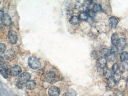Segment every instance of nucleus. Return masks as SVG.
I'll return each mask as SVG.
<instances>
[{"instance_id": "obj_7", "label": "nucleus", "mask_w": 128, "mask_h": 96, "mask_svg": "<svg viewBox=\"0 0 128 96\" xmlns=\"http://www.w3.org/2000/svg\"><path fill=\"white\" fill-rule=\"evenodd\" d=\"M97 66L101 69H104L107 65V60L104 57H100L97 61Z\"/></svg>"}, {"instance_id": "obj_28", "label": "nucleus", "mask_w": 128, "mask_h": 96, "mask_svg": "<svg viewBox=\"0 0 128 96\" xmlns=\"http://www.w3.org/2000/svg\"></svg>"}, {"instance_id": "obj_3", "label": "nucleus", "mask_w": 128, "mask_h": 96, "mask_svg": "<svg viewBox=\"0 0 128 96\" xmlns=\"http://www.w3.org/2000/svg\"><path fill=\"white\" fill-rule=\"evenodd\" d=\"M3 25L5 26H9L12 24V19L8 14H5L1 17Z\"/></svg>"}, {"instance_id": "obj_20", "label": "nucleus", "mask_w": 128, "mask_h": 96, "mask_svg": "<svg viewBox=\"0 0 128 96\" xmlns=\"http://www.w3.org/2000/svg\"><path fill=\"white\" fill-rule=\"evenodd\" d=\"M112 52L109 49L104 48L102 50V54L105 56L108 57L111 55Z\"/></svg>"}, {"instance_id": "obj_4", "label": "nucleus", "mask_w": 128, "mask_h": 96, "mask_svg": "<svg viewBox=\"0 0 128 96\" xmlns=\"http://www.w3.org/2000/svg\"><path fill=\"white\" fill-rule=\"evenodd\" d=\"M8 39L9 41L11 44H15L17 42V34L15 31L13 30H11L8 32Z\"/></svg>"}, {"instance_id": "obj_5", "label": "nucleus", "mask_w": 128, "mask_h": 96, "mask_svg": "<svg viewBox=\"0 0 128 96\" xmlns=\"http://www.w3.org/2000/svg\"><path fill=\"white\" fill-rule=\"evenodd\" d=\"M60 94V90L56 86H52L48 90V94L49 96H59Z\"/></svg>"}, {"instance_id": "obj_11", "label": "nucleus", "mask_w": 128, "mask_h": 96, "mask_svg": "<svg viewBox=\"0 0 128 96\" xmlns=\"http://www.w3.org/2000/svg\"><path fill=\"white\" fill-rule=\"evenodd\" d=\"M0 74L2 77L5 79H7L8 77V71L5 65L4 66L0 67Z\"/></svg>"}, {"instance_id": "obj_14", "label": "nucleus", "mask_w": 128, "mask_h": 96, "mask_svg": "<svg viewBox=\"0 0 128 96\" xmlns=\"http://www.w3.org/2000/svg\"><path fill=\"white\" fill-rule=\"evenodd\" d=\"M119 40L118 34L116 33L113 34L111 38V42L112 43V45L116 46Z\"/></svg>"}, {"instance_id": "obj_12", "label": "nucleus", "mask_w": 128, "mask_h": 96, "mask_svg": "<svg viewBox=\"0 0 128 96\" xmlns=\"http://www.w3.org/2000/svg\"><path fill=\"white\" fill-rule=\"evenodd\" d=\"M69 21H70V23L72 25H77L79 23L80 19L79 18V17L74 15V16H72L70 18Z\"/></svg>"}, {"instance_id": "obj_9", "label": "nucleus", "mask_w": 128, "mask_h": 96, "mask_svg": "<svg viewBox=\"0 0 128 96\" xmlns=\"http://www.w3.org/2000/svg\"><path fill=\"white\" fill-rule=\"evenodd\" d=\"M126 41L123 38H120L116 46V48L118 50L121 51L123 50L126 48Z\"/></svg>"}, {"instance_id": "obj_2", "label": "nucleus", "mask_w": 128, "mask_h": 96, "mask_svg": "<svg viewBox=\"0 0 128 96\" xmlns=\"http://www.w3.org/2000/svg\"><path fill=\"white\" fill-rule=\"evenodd\" d=\"M31 77V75L28 72L23 73L18 77V83L20 85L27 84L30 80Z\"/></svg>"}, {"instance_id": "obj_22", "label": "nucleus", "mask_w": 128, "mask_h": 96, "mask_svg": "<svg viewBox=\"0 0 128 96\" xmlns=\"http://www.w3.org/2000/svg\"><path fill=\"white\" fill-rule=\"evenodd\" d=\"M88 14L91 18H94L96 15V13L93 9H89L88 12Z\"/></svg>"}, {"instance_id": "obj_19", "label": "nucleus", "mask_w": 128, "mask_h": 96, "mask_svg": "<svg viewBox=\"0 0 128 96\" xmlns=\"http://www.w3.org/2000/svg\"><path fill=\"white\" fill-rule=\"evenodd\" d=\"M79 18L81 20H87L88 19V14L86 12H81L79 14Z\"/></svg>"}, {"instance_id": "obj_24", "label": "nucleus", "mask_w": 128, "mask_h": 96, "mask_svg": "<svg viewBox=\"0 0 128 96\" xmlns=\"http://www.w3.org/2000/svg\"><path fill=\"white\" fill-rule=\"evenodd\" d=\"M0 54H2L4 53L6 50V46L5 44L2 43L0 44Z\"/></svg>"}, {"instance_id": "obj_15", "label": "nucleus", "mask_w": 128, "mask_h": 96, "mask_svg": "<svg viewBox=\"0 0 128 96\" xmlns=\"http://www.w3.org/2000/svg\"><path fill=\"white\" fill-rule=\"evenodd\" d=\"M103 76L107 79H109L110 78H112V72L110 69H106L104 71Z\"/></svg>"}, {"instance_id": "obj_17", "label": "nucleus", "mask_w": 128, "mask_h": 96, "mask_svg": "<svg viewBox=\"0 0 128 96\" xmlns=\"http://www.w3.org/2000/svg\"><path fill=\"white\" fill-rule=\"evenodd\" d=\"M93 10L95 11V13H98L100 12L102 10L101 5L99 3L95 4L93 6Z\"/></svg>"}, {"instance_id": "obj_23", "label": "nucleus", "mask_w": 128, "mask_h": 96, "mask_svg": "<svg viewBox=\"0 0 128 96\" xmlns=\"http://www.w3.org/2000/svg\"><path fill=\"white\" fill-rule=\"evenodd\" d=\"M121 79V76L120 74L118 73L115 74L113 77V79L115 82H118L120 81Z\"/></svg>"}, {"instance_id": "obj_6", "label": "nucleus", "mask_w": 128, "mask_h": 96, "mask_svg": "<svg viewBox=\"0 0 128 96\" xmlns=\"http://www.w3.org/2000/svg\"><path fill=\"white\" fill-rule=\"evenodd\" d=\"M56 78V74L54 71H50L45 75V80L48 83H52Z\"/></svg>"}, {"instance_id": "obj_13", "label": "nucleus", "mask_w": 128, "mask_h": 96, "mask_svg": "<svg viewBox=\"0 0 128 96\" xmlns=\"http://www.w3.org/2000/svg\"><path fill=\"white\" fill-rule=\"evenodd\" d=\"M36 86V83L34 81H29L26 84V87L28 89L33 90L34 89Z\"/></svg>"}, {"instance_id": "obj_26", "label": "nucleus", "mask_w": 128, "mask_h": 96, "mask_svg": "<svg viewBox=\"0 0 128 96\" xmlns=\"http://www.w3.org/2000/svg\"><path fill=\"white\" fill-rule=\"evenodd\" d=\"M122 68L125 71H128V63H124L122 65Z\"/></svg>"}, {"instance_id": "obj_27", "label": "nucleus", "mask_w": 128, "mask_h": 96, "mask_svg": "<svg viewBox=\"0 0 128 96\" xmlns=\"http://www.w3.org/2000/svg\"><path fill=\"white\" fill-rule=\"evenodd\" d=\"M127 83H128V76L127 77Z\"/></svg>"}, {"instance_id": "obj_8", "label": "nucleus", "mask_w": 128, "mask_h": 96, "mask_svg": "<svg viewBox=\"0 0 128 96\" xmlns=\"http://www.w3.org/2000/svg\"><path fill=\"white\" fill-rule=\"evenodd\" d=\"M20 67L18 65H15L12 67L10 71V74L13 77H16L21 73Z\"/></svg>"}, {"instance_id": "obj_1", "label": "nucleus", "mask_w": 128, "mask_h": 96, "mask_svg": "<svg viewBox=\"0 0 128 96\" xmlns=\"http://www.w3.org/2000/svg\"><path fill=\"white\" fill-rule=\"evenodd\" d=\"M29 66L32 69H37L41 67V63L39 59L35 57H31L28 59Z\"/></svg>"}, {"instance_id": "obj_16", "label": "nucleus", "mask_w": 128, "mask_h": 96, "mask_svg": "<svg viewBox=\"0 0 128 96\" xmlns=\"http://www.w3.org/2000/svg\"><path fill=\"white\" fill-rule=\"evenodd\" d=\"M120 59L122 61H127L128 60V52L124 51L121 53L120 56Z\"/></svg>"}, {"instance_id": "obj_21", "label": "nucleus", "mask_w": 128, "mask_h": 96, "mask_svg": "<svg viewBox=\"0 0 128 96\" xmlns=\"http://www.w3.org/2000/svg\"><path fill=\"white\" fill-rule=\"evenodd\" d=\"M115 82L112 78H110L108 80V86L110 88H112L115 86Z\"/></svg>"}, {"instance_id": "obj_18", "label": "nucleus", "mask_w": 128, "mask_h": 96, "mask_svg": "<svg viewBox=\"0 0 128 96\" xmlns=\"http://www.w3.org/2000/svg\"><path fill=\"white\" fill-rule=\"evenodd\" d=\"M63 96H77L76 92L73 90L71 89L67 91Z\"/></svg>"}, {"instance_id": "obj_25", "label": "nucleus", "mask_w": 128, "mask_h": 96, "mask_svg": "<svg viewBox=\"0 0 128 96\" xmlns=\"http://www.w3.org/2000/svg\"><path fill=\"white\" fill-rule=\"evenodd\" d=\"M119 69V65L117 63H115L112 67V70L114 73H116Z\"/></svg>"}, {"instance_id": "obj_10", "label": "nucleus", "mask_w": 128, "mask_h": 96, "mask_svg": "<svg viewBox=\"0 0 128 96\" xmlns=\"http://www.w3.org/2000/svg\"><path fill=\"white\" fill-rule=\"evenodd\" d=\"M118 19L114 17H112L109 19V25L111 28L114 29L116 28L118 25Z\"/></svg>"}]
</instances>
